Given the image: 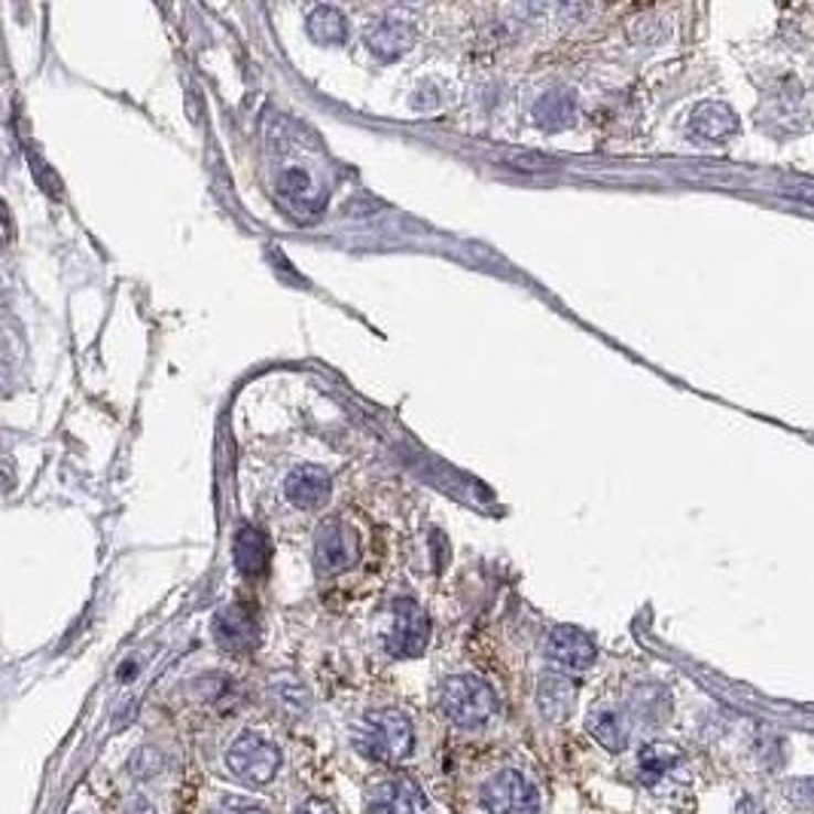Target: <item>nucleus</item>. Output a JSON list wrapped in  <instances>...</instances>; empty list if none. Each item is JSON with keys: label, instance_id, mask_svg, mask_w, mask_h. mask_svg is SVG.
<instances>
[{"label": "nucleus", "instance_id": "1", "mask_svg": "<svg viewBox=\"0 0 814 814\" xmlns=\"http://www.w3.org/2000/svg\"><path fill=\"white\" fill-rule=\"evenodd\" d=\"M351 744L372 763H403L415 748V726L397 708H379L351 726Z\"/></svg>", "mask_w": 814, "mask_h": 814}, {"label": "nucleus", "instance_id": "2", "mask_svg": "<svg viewBox=\"0 0 814 814\" xmlns=\"http://www.w3.org/2000/svg\"><path fill=\"white\" fill-rule=\"evenodd\" d=\"M440 705L461 729H479L497 713V696L488 680L476 675H452L440 687Z\"/></svg>", "mask_w": 814, "mask_h": 814}, {"label": "nucleus", "instance_id": "3", "mask_svg": "<svg viewBox=\"0 0 814 814\" xmlns=\"http://www.w3.org/2000/svg\"><path fill=\"white\" fill-rule=\"evenodd\" d=\"M281 751L275 741H268L263 732L254 729H244L235 736V741L226 751V765L232 769V775L251 784V787H263L272 778L281 772Z\"/></svg>", "mask_w": 814, "mask_h": 814}, {"label": "nucleus", "instance_id": "4", "mask_svg": "<svg viewBox=\"0 0 814 814\" xmlns=\"http://www.w3.org/2000/svg\"><path fill=\"white\" fill-rule=\"evenodd\" d=\"M479 800L488 814H540V793L535 781L512 765L485 778Z\"/></svg>", "mask_w": 814, "mask_h": 814}, {"label": "nucleus", "instance_id": "5", "mask_svg": "<svg viewBox=\"0 0 814 814\" xmlns=\"http://www.w3.org/2000/svg\"><path fill=\"white\" fill-rule=\"evenodd\" d=\"M431 637V620L412 599H397L391 604V628L384 635V649L397 659L421 656Z\"/></svg>", "mask_w": 814, "mask_h": 814}, {"label": "nucleus", "instance_id": "6", "mask_svg": "<svg viewBox=\"0 0 814 814\" xmlns=\"http://www.w3.org/2000/svg\"><path fill=\"white\" fill-rule=\"evenodd\" d=\"M367 808L369 814H431V800L419 787V781L394 775L372 787Z\"/></svg>", "mask_w": 814, "mask_h": 814}, {"label": "nucleus", "instance_id": "7", "mask_svg": "<svg viewBox=\"0 0 814 814\" xmlns=\"http://www.w3.org/2000/svg\"><path fill=\"white\" fill-rule=\"evenodd\" d=\"M357 561V535L339 519H327L315 537V568L320 573H339Z\"/></svg>", "mask_w": 814, "mask_h": 814}, {"label": "nucleus", "instance_id": "8", "mask_svg": "<svg viewBox=\"0 0 814 814\" xmlns=\"http://www.w3.org/2000/svg\"><path fill=\"white\" fill-rule=\"evenodd\" d=\"M547 656L564 672H585L595 665V641L580 632L577 625H556L547 637Z\"/></svg>", "mask_w": 814, "mask_h": 814}, {"label": "nucleus", "instance_id": "9", "mask_svg": "<svg viewBox=\"0 0 814 814\" xmlns=\"http://www.w3.org/2000/svg\"><path fill=\"white\" fill-rule=\"evenodd\" d=\"M211 632H214L216 644L230 653H247L260 641V625H256L254 613L242 604H230V607L216 611Z\"/></svg>", "mask_w": 814, "mask_h": 814}, {"label": "nucleus", "instance_id": "10", "mask_svg": "<svg viewBox=\"0 0 814 814\" xmlns=\"http://www.w3.org/2000/svg\"><path fill=\"white\" fill-rule=\"evenodd\" d=\"M332 483L330 473L318 467V464H306V467H296V471L284 479V497L290 500L293 507L299 509H318L330 500Z\"/></svg>", "mask_w": 814, "mask_h": 814}, {"label": "nucleus", "instance_id": "11", "mask_svg": "<svg viewBox=\"0 0 814 814\" xmlns=\"http://www.w3.org/2000/svg\"><path fill=\"white\" fill-rule=\"evenodd\" d=\"M415 43V25L403 15H384L379 25L367 34V46L376 59L382 62H397L403 59Z\"/></svg>", "mask_w": 814, "mask_h": 814}, {"label": "nucleus", "instance_id": "12", "mask_svg": "<svg viewBox=\"0 0 814 814\" xmlns=\"http://www.w3.org/2000/svg\"><path fill=\"white\" fill-rule=\"evenodd\" d=\"M537 708L547 717L549 723H561L568 720V713L573 711V701H577V687L571 684V677L559 675V672H549L537 680Z\"/></svg>", "mask_w": 814, "mask_h": 814}, {"label": "nucleus", "instance_id": "13", "mask_svg": "<svg viewBox=\"0 0 814 814\" xmlns=\"http://www.w3.org/2000/svg\"><path fill=\"white\" fill-rule=\"evenodd\" d=\"M232 559L244 577H260L268 568V540L254 525H242L232 540Z\"/></svg>", "mask_w": 814, "mask_h": 814}, {"label": "nucleus", "instance_id": "14", "mask_svg": "<svg viewBox=\"0 0 814 814\" xmlns=\"http://www.w3.org/2000/svg\"><path fill=\"white\" fill-rule=\"evenodd\" d=\"M689 126L693 131L705 140H726L738 131V116L720 102L699 104L693 116H689Z\"/></svg>", "mask_w": 814, "mask_h": 814}, {"label": "nucleus", "instance_id": "15", "mask_svg": "<svg viewBox=\"0 0 814 814\" xmlns=\"http://www.w3.org/2000/svg\"><path fill=\"white\" fill-rule=\"evenodd\" d=\"M585 726L604 751L620 753L628 748V720L616 708H595Z\"/></svg>", "mask_w": 814, "mask_h": 814}, {"label": "nucleus", "instance_id": "16", "mask_svg": "<svg viewBox=\"0 0 814 814\" xmlns=\"http://www.w3.org/2000/svg\"><path fill=\"white\" fill-rule=\"evenodd\" d=\"M278 195L290 204L293 211H299V214H315V211H320V204H324V199L315 195L311 178H308L303 168H287V171H281Z\"/></svg>", "mask_w": 814, "mask_h": 814}, {"label": "nucleus", "instance_id": "17", "mask_svg": "<svg viewBox=\"0 0 814 814\" xmlns=\"http://www.w3.org/2000/svg\"><path fill=\"white\" fill-rule=\"evenodd\" d=\"M573 116H577V102H573V92L568 89L547 92L535 104V123L540 128H547V131H559V128L571 126Z\"/></svg>", "mask_w": 814, "mask_h": 814}, {"label": "nucleus", "instance_id": "18", "mask_svg": "<svg viewBox=\"0 0 814 814\" xmlns=\"http://www.w3.org/2000/svg\"><path fill=\"white\" fill-rule=\"evenodd\" d=\"M687 763L684 753L677 751L675 744H665V741H649L637 753V769L649 778V781H662V778L675 775L680 765Z\"/></svg>", "mask_w": 814, "mask_h": 814}, {"label": "nucleus", "instance_id": "19", "mask_svg": "<svg viewBox=\"0 0 814 814\" xmlns=\"http://www.w3.org/2000/svg\"><path fill=\"white\" fill-rule=\"evenodd\" d=\"M308 34L324 46H339L348 38V19L336 7H318L308 13Z\"/></svg>", "mask_w": 814, "mask_h": 814}, {"label": "nucleus", "instance_id": "20", "mask_svg": "<svg viewBox=\"0 0 814 814\" xmlns=\"http://www.w3.org/2000/svg\"><path fill=\"white\" fill-rule=\"evenodd\" d=\"M268 693H272L275 705H278L281 711L287 713V717H303V713L308 711V705H311L306 684L293 675L272 677V689H268Z\"/></svg>", "mask_w": 814, "mask_h": 814}, {"label": "nucleus", "instance_id": "21", "mask_svg": "<svg viewBox=\"0 0 814 814\" xmlns=\"http://www.w3.org/2000/svg\"><path fill=\"white\" fill-rule=\"evenodd\" d=\"M632 711L647 723H662L668 717V693L662 687H637L632 693Z\"/></svg>", "mask_w": 814, "mask_h": 814}, {"label": "nucleus", "instance_id": "22", "mask_svg": "<svg viewBox=\"0 0 814 814\" xmlns=\"http://www.w3.org/2000/svg\"><path fill=\"white\" fill-rule=\"evenodd\" d=\"M166 769V757L156 751V748H138V751L128 757V775H135L138 781H150Z\"/></svg>", "mask_w": 814, "mask_h": 814}, {"label": "nucleus", "instance_id": "23", "mask_svg": "<svg viewBox=\"0 0 814 814\" xmlns=\"http://www.w3.org/2000/svg\"><path fill=\"white\" fill-rule=\"evenodd\" d=\"M211 814H268L260 802L244 800V796H223L216 802V808Z\"/></svg>", "mask_w": 814, "mask_h": 814}, {"label": "nucleus", "instance_id": "24", "mask_svg": "<svg viewBox=\"0 0 814 814\" xmlns=\"http://www.w3.org/2000/svg\"><path fill=\"white\" fill-rule=\"evenodd\" d=\"M509 168H519L525 175H537V171H547V168H556L559 162L556 159H549V156H531V154H522V156H512L507 159Z\"/></svg>", "mask_w": 814, "mask_h": 814}, {"label": "nucleus", "instance_id": "25", "mask_svg": "<svg viewBox=\"0 0 814 814\" xmlns=\"http://www.w3.org/2000/svg\"><path fill=\"white\" fill-rule=\"evenodd\" d=\"M296 814H339L336 812V805H332L330 800H320V796H308L299 808H296Z\"/></svg>", "mask_w": 814, "mask_h": 814}, {"label": "nucleus", "instance_id": "26", "mask_svg": "<svg viewBox=\"0 0 814 814\" xmlns=\"http://www.w3.org/2000/svg\"><path fill=\"white\" fill-rule=\"evenodd\" d=\"M123 814H156V802L138 793V796H131V800L123 805Z\"/></svg>", "mask_w": 814, "mask_h": 814}, {"label": "nucleus", "instance_id": "27", "mask_svg": "<svg viewBox=\"0 0 814 814\" xmlns=\"http://www.w3.org/2000/svg\"><path fill=\"white\" fill-rule=\"evenodd\" d=\"M736 814H769V812H765L763 805H760V802H757V800H751V796H744V800H741L736 805Z\"/></svg>", "mask_w": 814, "mask_h": 814}]
</instances>
